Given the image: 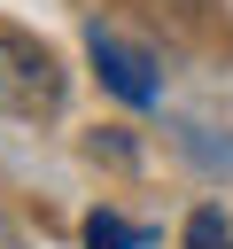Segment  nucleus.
<instances>
[{
  "label": "nucleus",
  "mask_w": 233,
  "mask_h": 249,
  "mask_svg": "<svg viewBox=\"0 0 233 249\" xmlns=\"http://www.w3.org/2000/svg\"><path fill=\"white\" fill-rule=\"evenodd\" d=\"M62 109V62L23 39V31H0V117H54Z\"/></svg>",
  "instance_id": "obj_1"
},
{
  "label": "nucleus",
  "mask_w": 233,
  "mask_h": 249,
  "mask_svg": "<svg viewBox=\"0 0 233 249\" xmlns=\"http://www.w3.org/2000/svg\"><path fill=\"white\" fill-rule=\"evenodd\" d=\"M93 70H101V86H109L116 101H132V109L155 101V62H148L140 47H124V39H109V31H93Z\"/></svg>",
  "instance_id": "obj_2"
},
{
  "label": "nucleus",
  "mask_w": 233,
  "mask_h": 249,
  "mask_svg": "<svg viewBox=\"0 0 233 249\" xmlns=\"http://www.w3.org/2000/svg\"><path fill=\"white\" fill-rule=\"evenodd\" d=\"M148 241V226H124L116 210H93L85 218V249H140Z\"/></svg>",
  "instance_id": "obj_3"
},
{
  "label": "nucleus",
  "mask_w": 233,
  "mask_h": 249,
  "mask_svg": "<svg viewBox=\"0 0 233 249\" xmlns=\"http://www.w3.org/2000/svg\"><path fill=\"white\" fill-rule=\"evenodd\" d=\"M186 249H233V233H225V210H210V202H202V210L186 218Z\"/></svg>",
  "instance_id": "obj_4"
}]
</instances>
